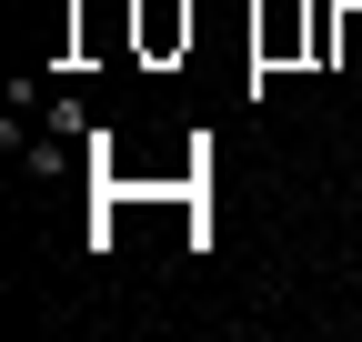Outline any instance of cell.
Returning a JSON list of instances; mask_svg holds the SVG:
<instances>
[{
    "mask_svg": "<svg viewBox=\"0 0 362 342\" xmlns=\"http://www.w3.org/2000/svg\"><path fill=\"white\" fill-rule=\"evenodd\" d=\"M141 40H151V51H171V40H192V11H171V0H151V11H141Z\"/></svg>",
    "mask_w": 362,
    "mask_h": 342,
    "instance_id": "1",
    "label": "cell"
}]
</instances>
